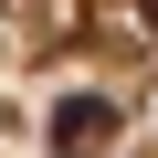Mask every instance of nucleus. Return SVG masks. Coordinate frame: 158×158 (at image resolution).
<instances>
[{"label":"nucleus","mask_w":158,"mask_h":158,"mask_svg":"<svg viewBox=\"0 0 158 158\" xmlns=\"http://www.w3.org/2000/svg\"><path fill=\"white\" fill-rule=\"evenodd\" d=\"M106 127H116V116H106V106H95V95H74V106H63V116H53V137H63V148H95V137H106Z\"/></svg>","instance_id":"f257e3e1"},{"label":"nucleus","mask_w":158,"mask_h":158,"mask_svg":"<svg viewBox=\"0 0 158 158\" xmlns=\"http://www.w3.org/2000/svg\"><path fill=\"white\" fill-rule=\"evenodd\" d=\"M137 11H148V32H158V0H137Z\"/></svg>","instance_id":"f03ea898"}]
</instances>
